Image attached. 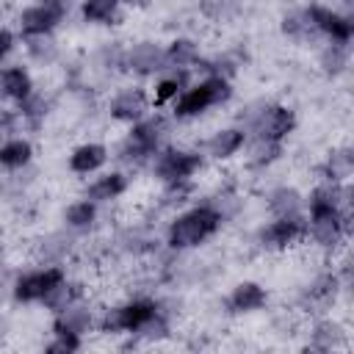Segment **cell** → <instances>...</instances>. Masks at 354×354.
<instances>
[{
	"instance_id": "1",
	"label": "cell",
	"mask_w": 354,
	"mask_h": 354,
	"mask_svg": "<svg viewBox=\"0 0 354 354\" xmlns=\"http://www.w3.org/2000/svg\"><path fill=\"white\" fill-rule=\"evenodd\" d=\"M218 224H221V213L216 207H210V205L194 207L169 227V246H174V249L196 246L205 238H210L218 230Z\"/></svg>"
},
{
	"instance_id": "2",
	"label": "cell",
	"mask_w": 354,
	"mask_h": 354,
	"mask_svg": "<svg viewBox=\"0 0 354 354\" xmlns=\"http://www.w3.org/2000/svg\"><path fill=\"white\" fill-rule=\"evenodd\" d=\"M230 94H232L230 83H227L221 75H213V77H207V80L196 83L194 88H188V91L177 100L174 113H177V116H183V119H185V116H196V113L207 111L210 105L224 102Z\"/></svg>"
},
{
	"instance_id": "3",
	"label": "cell",
	"mask_w": 354,
	"mask_h": 354,
	"mask_svg": "<svg viewBox=\"0 0 354 354\" xmlns=\"http://www.w3.org/2000/svg\"><path fill=\"white\" fill-rule=\"evenodd\" d=\"M155 313H158V307L152 301H130L124 307L108 310L105 318L100 321V326H102V332H138Z\"/></svg>"
},
{
	"instance_id": "4",
	"label": "cell",
	"mask_w": 354,
	"mask_h": 354,
	"mask_svg": "<svg viewBox=\"0 0 354 354\" xmlns=\"http://www.w3.org/2000/svg\"><path fill=\"white\" fill-rule=\"evenodd\" d=\"M163 133V119H149V122H138L133 127V133L127 136L124 147H122V158L124 160H141L147 155H152L158 149V138Z\"/></svg>"
},
{
	"instance_id": "5",
	"label": "cell",
	"mask_w": 354,
	"mask_h": 354,
	"mask_svg": "<svg viewBox=\"0 0 354 354\" xmlns=\"http://www.w3.org/2000/svg\"><path fill=\"white\" fill-rule=\"evenodd\" d=\"M293 130V113L282 105H271L263 108L254 119H252V133L263 141H282L288 133Z\"/></svg>"
},
{
	"instance_id": "6",
	"label": "cell",
	"mask_w": 354,
	"mask_h": 354,
	"mask_svg": "<svg viewBox=\"0 0 354 354\" xmlns=\"http://www.w3.org/2000/svg\"><path fill=\"white\" fill-rule=\"evenodd\" d=\"M58 282H64V271L61 268H41V271H30L25 277L17 279L14 285V296L19 301H41Z\"/></svg>"
},
{
	"instance_id": "7",
	"label": "cell",
	"mask_w": 354,
	"mask_h": 354,
	"mask_svg": "<svg viewBox=\"0 0 354 354\" xmlns=\"http://www.w3.org/2000/svg\"><path fill=\"white\" fill-rule=\"evenodd\" d=\"M202 166V158L194 152H180V149H166L158 160H155V171L160 180L166 183H183L188 180L196 169Z\"/></svg>"
},
{
	"instance_id": "8",
	"label": "cell",
	"mask_w": 354,
	"mask_h": 354,
	"mask_svg": "<svg viewBox=\"0 0 354 354\" xmlns=\"http://www.w3.org/2000/svg\"><path fill=\"white\" fill-rule=\"evenodd\" d=\"M301 235H304L301 218H299V216H282V218L271 221L268 227H263L257 238H260V243L268 246V249H282V246L293 243V241L301 238Z\"/></svg>"
},
{
	"instance_id": "9",
	"label": "cell",
	"mask_w": 354,
	"mask_h": 354,
	"mask_svg": "<svg viewBox=\"0 0 354 354\" xmlns=\"http://www.w3.org/2000/svg\"><path fill=\"white\" fill-rule=\"evenodd\" d=\"M307 14H310L315 30L326 33L332 41H346V44H348V39H351V33H354V25H351L348 17H343V14H337V11H329V8H321V6L307 8Z\"/></svg>"
},
{
	"instance_id": "10",
	"label": "cell",
	"mask_w": 354,
	"mask_h": 354,
	"mask_svg": "<svg viewBox=\"0 0 354 354\" xmlns=\"http://www.w3.org/2000/svg\"><path fill=\"white\" fill-rule=\"evenodd\" d=\"M61 19V14H55L47 3H39V6H30L22 11L19 17V28L25 36H44L55 28V22Z\"/></svg>"
},
{
	"instance_id": "11",
	"label": "cell",
	"mask_w": 354,
	"mask_h": 354,
	"mask_svg": "<svg viewBox=\"0 0 354 354\" xmlns=\"http://www.w3.org/2000/svg\"><path fill=\"white\" fill-rule=\"evenodd\" d=\"M266 304V290L257 282H241L232 296H230V310L232 313H252Z\"/></svg>"
},
{
	"instance_id": "12",
	"label": "cell",
	"mask_w": 354,
	"mask_h": 354,
	"mask_svg": "<svg viewBox=\"0 0 354 354\" xmlns=\"http://www.w3.org/2000/svg\"><path fill=\"white\" fill-rule=\"evenodd\" d=\"M105 158H108V152H105L102 144H83V147H77V149L72 152L69 166H72V171H77V174H88V171L100 169V166L105 163Z\"/></svg>"
},
{
	"instance_id": "13",
	"label": "cell",
	"mask_w": 354,
	"mask_h": 354,
	"mask_svg": "<svg viewBox=\"0 0 354 354\" xmlns=\"http://www.w3.org/2000/svg\"><path fill=\"white\" fill-rule=\"evenodd\" d=\"M0 88L3 94L14 97V100H25L28 94H33V83H30V75L22 69V66H8L0 72Z\"/></svg>"
},
{
	"instance_id": "14",
	"label": "cell",
	"mask_w": 354,
	"mask_h": 354,
	"mask_svg": "<svg viewBox=\"0 0 354 354\" xmlns=\"http://www.w3.org/2000/svg\"><path fill=\"white\" fill-rule=\"evenodd\" d=\"M147 111V100L141 91H122L113 102H111V113L116 119H124V122H136L141 119V113Z\"/></svg>"
},
{
	"instance_id": "15",
	"label": "cell",
	"mask_w": 354,
	"mask_h": 354,
	"mask_svg": "<svg viewBox=\"0 0 354 354\" xmlns=\"http://www.w3.org/2000/svg\"><path fill=\"white\" fill-rule=\"evenodd\" d=\"M127 64H130V69H136V72H155V69H160V64H163V53H160L155 44L144 41V44H138V47L130 50Z\"/></svg>"
},
{
	"instance_id": "16",
	"label": "cell",
	"mask_w": 354,
	"mask_h": 354,
	"mask_svg": "<svg viewBox=\"0 0 354 354\" xmlns=\"http://www.w3.org/2000/svg\"><path fill=\"white\" fill-rule=\"evenodd\" d=\"M243 147V133L241 130H218L210 141H207V152L213 158H230Z\"/></svg>"
},
{
	"instance_id": "17",
	"label": "cell",
	"mask_w": 354,
	"mask_h": 354,
	"mask_svg": "<svg viewBox=\"0 0 354 354\" xmlns=\"http://www.w3.org/2000/svg\"><path fill=\"white\" fill-rule=\"evenodd\" d=\"M124 177L122 174H105V177H100L94 185H88V194H86V199H91V202H105V199H113V196H119L122 191H124Z\"/></svg>"
},
{
	"instance_id": "18",
	"label": "cell",
	"mask_w": 354,
	"mask_h": 354,
	"mask_svg": "<svg viewBox=\"0 0 354 354\" xmlns=\"http://www.w3.org/2000/svg\"><path fill=\"white\" fill-rule=\"evenodd\" d=\"M194 61H196V44L188 41V39L174 41V44L163 53V66H171V69H183V66H188V64H194ZM163 66H160V69H163Z\"/></svg>"
},
{
	"instance_id": "19",
	"label": "cell",
	"mask_w": 354,
	"mask_h": 354,
	"mask_svg": "<svg viewBox=\"0 0 354 354\" xmlns=\"http://www.w3.org/2000/svg\"><path fill=\"white\" fill-rule=\"evenodd\" d=\"M28 160H30V144H28V141L14 138V141H8V144L0 147V166H6V169H19V166H25Z\"/></svg>"
},
{
	"instance_id": "20",
	"label": "cell",
	"mask_w": 354,
	"mask_h": 354,
	"mask_svg": "<svg viewBox=\"0 0 354 354\" xmlns=\"http://www.w3.org/2000/svg\"><path fill=\"white\" fill-rule=\"evenodd\" d=\"M88 324H91V315L86 313V310H77V307H64L61 310V315H58V321H55V329H64V332H75V335H80V332H86L88 329Z\"/></svg>"
},
{
	"instance_id": "21",
	"label": "cell",
	"mask_w": 354,
	"mask_h": 354,
	"mask_svg": "<svg viewBox=\"0 0 354 354\" xmlns=\"http://www.w3.org/2000/svg\"><path fill=\"white\" fill-rule=\"evenodd\" d=\"M299 207H301V202H299V194L296 191L279 188V191L271 194V210L277 213V218H282V216H299Z\"/></svg>"
},
{
	"instance_id": "22",
	"label": "cell",
	"mask_w": 354,
	"mask_h": 354,
	"mask_svg": "<svg viewBox=\"0 0 354 354\" xmlns=\"http://www.w3.org/2000/svg\"><path fill=\"white\" fill-rule=\"evenodd\" d=\"M119 0H86L83 3V17L88 22H111L116 17Z\"/></svg>"
},
{
	"instance_id": "23",
	"label": "cell",
	"mask_w": 354,
	"mask_h": 354,
	"mask_svg": "<svg viewBox=\"0 0 354 354\" xmlns=\"http://www.w3.org/2000/svg\"><path fill=\"white\" fill-rule=\"evenodd\" d=\"M77 293H80V290H77V285H66V279H64V282H58V285H55V288L41 299V301H44L47 307H53L55 313H61L64 307H69V304L77 299Z\"/></svg>"
},
{
	"instance_id": "24",
	"label": "cell",
	"mask_w": 354,
	"mask_h": 354,
	"mask_svg": "<svg viewBox=\"0 0 354 354\" xmlns=\"http://www.w3.org/2000/svg\"><path fill=\"white\" fill-rule=\"evenodd\" d=\"M282 30H285L288 36H293V39H307V36L315 30V25H313L310 14L301 11V14H290V17H285Z\"/></svg>"
},
{
	"instance_id": "25",
	"label": "cell",
	"mask_w": 354,
	"mask_h": 354,
	"mask_svg": "<svg viewBox=\"0 0 354 354\" xmlns=\"http://www.w3.org/2000/svg\"><path fill=\"white\" fill-rule=\"evenodd\" d=\"M346 61H348V47H346V41H332V47H326V50H324V58H321L324 69L332 72V75H337V72L346 66Z\"/></svg>"
},
{
	"instance_id": "26",
	"label": "cell",
	"mask_w": 354,
	"mask_h": 354,
	"mask_svg": "<svg viewBox=\"0 0 354 354\" xmlns=\"http://www.w3.org/2000/svg\"><path fill=\"white\" fill-rule=\"evenodd\" d=\"M94 221V202L91 199H83V202H75L66 207V224L69 227H88Z\"/></svg>"
},
{
	"instance_id": "27",
	"label": "cell",
	"mask_w": 354,
	"mask_h": 354,
	"mask_svg": "<svg viewBox=\"0 0 354 354\" xmlns=\"http://www.w3.org/2000/svg\"><path fill=\"white\" fill-rule=\"evenodd\" d=\"M326 174H329L332 183H337V180H343V177L351 174V155H348V149L335 152V155L329 158V163H326Z\"/></svg>"
},
{
	"instance_id": "28",
	"label": "cell",
	"mask_w": 354,
	"mask_h": 354,
	"mask_svg": "<svg viewBox=\"0 0 354 354\" xmlns=\"http://www.w3.org/2000/svg\"><path fill=\"white\" fill-rule=\"evenodd\" d=\"M80 346V340H77V335L75 332H64V329H55V340L47 346V351H53V354H61V351H75Z\"/></svg>"
},
{
	"instance_id": "29",
	"label": "cell",
	"mask_w": 354,
	"mask_h": 354,
	"mask_svg": "<svg viewBox=\"0 0 354 354\" xmlns=\"http://www.w3.org/2000/svg\"><path fill=\"white\" fill-rule=\"evenodd\" d=\"M180 86H183V77H166V80H160L158 83V94H155V102L158 105L166 102L169 97H174L180 91Z\"/></svg>"
},
{
	"instance_id": "30",
	"label": "cell",
	"mask_w": 354,
	"mask_h": 354,
	"mask_svg": "<svg viewBox=\"0 0 354 354\" xmlns=\"http://www.w3.org/2000/svg\"><path fill=\"white\" fill-rule=\"evenodd\" d=\"M14 113L11 111H6V108H0V133H8L11 127H14Z\"/></svg>"
},
{
	"instance_id": "31",
	"label": "cell",
	"mask_w": 354,
	"mask_h": 354,
	"mask_svg": "<svg viewBox=\"0 0 354 354\" xmlns=\"http://www.w3.org/2000/svg\"><path fill=\"white\" fill-rule=\"evenodd\" d=\"M11 44H14V39H11V33H8V30H0V58H6V55H8V50H11Z\"/></svg>"
}]
</instances>
